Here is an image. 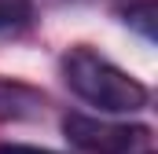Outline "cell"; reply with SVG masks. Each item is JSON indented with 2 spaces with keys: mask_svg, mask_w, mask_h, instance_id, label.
I'll return each mask as SVG.
<instances>
[{
  "mask_svg": "<svg viewBox=\"0 0 158 154\" xmlns=\"http://www.w3.org/2000/svg\"><path fill=\"white\" fill-rule=\"evenodd\" d=\"M59 66H63L66 88L88 107H99L103 114H136L151 99L143 81L125 74L118 63H110L107 55H99L88 44H74Z\"/></svg>",
  "mask_w": 158,
  "mask_h": 154,
  "instance_id": "cell-1",
  "label": "cell"
},
{
  "mask_svg": "<svg viewBox=\"0 0 158 154\" xmlns=\"http://www.w3.org/2000/svg\"><path fill=\"white\" fill-rule=\"evenodd\" d=\"M63 136L81 154H136V147H143L151 140V128L74 110L63 117Z\"/></svg>",
  "mask_w": 158,
  "mask_h": 154,
  "instance_id": "cell-2",
  "label": "cell"
},
{
  "mask_svg": "<svg viewBox=\"0 0 158 154\" xmlns=\"http://www.w3.org/2000/svg\"><path fill=\"white\" fill-rule=\"evenodd\" d=\"M48 99L44 92L26 84V81H15V77H0V125H11V121H33L44 114Z\"/></svg>",
  "mask_w": 158,
  "mask_h": 154,
  "instance_id": "cell-3",
  "label": "cell"
},
{
  "mask_svg": "<svg viewBox=\"0 0 158 154\" xmlns=\"http://www.w3.org/2000/svg\"><path fill=\"white\" fill-rule=\"evenodd\" d=\"M121 15H125V22L147 40V44H155V18H158V4L155 0H136V4H129Z\"/></svg>",
  "mask_w": 158,
  "mask_h": 154,
  "instance_id": "cell-4",
  "label": "cell"
},
{
  "mask_svg": "<svg viewBox=\"0 0 158 154\" xmlns=\"http://www.w3.org/2000/svg\"><path fill=\"white\" fill-rule=\"evenodd\" d=\"M33 7L30 0H0V33H15L30 22Z\"/></svg>",
  "mask_w": 158,
  "mask_h": 154,
  "instance_id": "cell-5",
  "label": "cell"
},
{
  "mask_svg": "<svg viewBox=\"0 0 158 154\" xmlns=\"http://www.w3.org/2000/svg\"><path fill=\"white\" fill-rule=\"evenodd\" d=\"M0 154H59V151L33 147V143H0Z\"/></svg>",
  "mask_w": 158,
  "mask_h": 154,
  "instance_id": "cell-6",
  "label": "cell"
},
{
  "mask_svg": "<svg viewBox=\"0 0 158 154\" xmlns=\"http://www.w3.org/2000/svg\"><path fill=\"white\" fill-rule=\"evenodd\" d=\"M147 154H151V151H147Z\"/></svg>",
  "mask_w": 158,
  "mask_h": 154,
  "instance_id": "cell-7",
  "label": "cell"
}]
</instances>
